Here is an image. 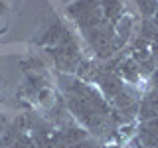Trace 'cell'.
I'll use <instances>...</instances> for the list:
<instances>
[{
	"mask_svg": "<svg viewBox=\"0 0 158 148\" xmlns=\"http://www.w3.org/2000/svg\"><path fill=\"white\" fill-rule=\"evenodd\" d=\"M71 148H95V146L89 144V142H81V140H79V142H75V144H73Z\"/></svg>",
	"mask_w": 158,
	"mask_h": 148,
	"instance_id": "7a4b0ae2",
	"label": "cell"
},
{
	"mask_svg": "<svg viewBox=\"0 0 158 148\" xmlns=\"http://www.w3.org/2000/svg\"><path fill=\"white\" fill-rule=\"evenodd\" d=\"M0 12H4V4L2 2H0Z\"/></svg>",
	"mask_w": 158,
	"mask_h": 148,
	"instance_id": "3957f363",
	"label": "cell"
},
{
	"mask_svg": "<svg viewBox=\"0 0 158 148\" xmlns=\"http://www.w3.org/2000/svg\"><path fill=\"white\" fill-rule=\"evenodd\" d=\"M38 101H40V105H42V107H52L53 105L52 91H49L48 87H42V89H40V93H38Z\"/></svg>",
	"mask_w": 158,
	"mask_h": 148,
	"instance_id": "6da1fadb",
	"label": "cell"
},
{
	"mask_svg": "<svg viewBox=\"0 0 158 148\" xmlns=\"http://www.w3.org/2000/svg\"><path fill=\"white\" fill-rule=\"evenodd\" d=\"M156 26H158V8H156Z\"/></svg>",
	"mask_w": 158,
	"mask_h": 148,
	"instance_id": "277c9868",
	"label": "cell"
}]
</instances>
